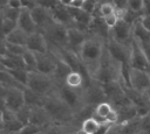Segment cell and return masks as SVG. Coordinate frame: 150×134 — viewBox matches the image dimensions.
Wrapping results in <instances>:
<instances>
[{
    "label": "cell",
    "mask_w": 150,
    "mask_h": 134,
    "mask_svg": "<svg viewBox=\"0 0 150 134\" xmlns=\"http://www.w3.org/2000/svg\"><path fill=\"white\" fill-rule=\"evenodd\" d=\"M43 106L54 122H70L75 118L74 110L59 97L55 90L46 96Z\"/></svg>",
    "instance_id": "3957f363"
},
{
    "label": "cell",
    "mask_w": 150,
    "mask_h": 134,
    "mask_svg": "<svg viewBox=\"0 0 150 134\" xmlns=\"http://www.w3.org/2000/svg\"><path fill=\"white\" fill-rule=\"evenodd\" d=\"M11 72L19 83H21L25 86L27 85L29 70H27V69H13V70H11Z\"/></svg>",
    "instance_id": "4dcf8cb0"
},
{
    "label": "cell",
    "mask_w": 150,
    "mask_h": 134,
    "mask_svg": "<svg viewBox=\"0 0 150 134\" xmlns=\"http://www.w3.org/2000/svg\"><path fill=\"white\" fill-rule=\"evenodd\" d=\"M56 85L57 84L52 76L42 73L38 70H32L28 73V80L26 86L42 94H49L56 89Z\"/></svg>",
    "instance_id": "5b68a950"
},
{
    "label": "cell",
    "mask_w": 150,
    "mask_h": 134,
    "mask_svg": "<svg viewBox=\"0 0 150 134\" xmlns=\"http://www.w3.org/2000/svg\"><path fill=\"white\" fill-rule=\"evenodd\" d=\"M7 90L8 87H6L5 85L0 84V97H6V93H7Z\"/></svg>",
    "instance_id": "f6af8a7d"
},
{
    "label": "cell",
    "mask_w": 150,
    "mask_h": 134,
    "mask_svg": "<svg viewBox=\"0 0 150 134\" xmlns=\"http://www.w3.org/2000/svg\"><path fill=\"white\" fill-rule=\"evenodd\" d=\"M4 13H2V7L0 8V24H1V22H2V20H4Z\"/></svg>",
    "instance_id": "681fc988"
},
{
    "label": "cell",
    "mask_w": 150,
    "mask_h": 134,
    "mask_svg": "<svg viewBox=\"0 0 150 134\" xmlns=\"http://www.w3.org/2000/svg\"><path fill=\"white\" fill-rule=\"evenodd\" d=\"M23 124L18 119L15 111L6 108L2 111V127L0 134H19Z\"/></svg>",
    "instance_id": "7c38bea8"
},
{
    "label": "cell",
    "mask_w": 150,
    "mask_h": 134,
    "mask_svg": "<svg viewBox=\"0 0 150 134\" xmlns=\"http://www.w3.org/2000/svg\"><path fill=\"white\" fill-rule=\"evenodd\" d=\"M144 13L150 14V0H144Z\"/></svg>",
    "instance_id": "bcb514c9"
},
{
    "label": "cell",
    "mask_w": 150,
    "mask_h": 134,
    "mask_svg": "<svg viewBox=\"0 0 150 134\" xmlns=\"http://www.w3.org/2000/svg\"><path fill=\"white\" fill-rule=\"evenodd\" d=\"M28 33H26L23 29H21L20 27H16L13 31H11L7 36H6V41L9 43H15V44H21V45H26L27 41H28Z\"/></svg>",
    "instance_id": "484cf974"
},
{
    "label": "cell",
    "mask_w": 150,
    "mask_h": 134,
    "mask_svg": "<svg viewBox=\"0 0 150 134\" xmlns=\"http://www.w3.org/2000/svg\"><path fill=\"white\" fill-rule=\"evenodd\" d=\"M20 10H21V8H13V7H9V6H7V5L2 7L4 16L7 17V19L15 20V21H18V17H19V15H20Z\"/></svg>",
    "instance_id": "e575fe53"
},
{
    "label": "cell",
    "mask_w": 150,
    "mask_h": 134,
    "mask_svg": "<svg viewBox=\"0 0 150 134\" xmlns=\"http://www.w3.org/2000/svg\"><path fill=\"white\" fill-rule=\"evenodd\" d=\"M90 77L86 76L82 71L79 70H71L68 76L64 79V84L73 87V89H83L87 80H89Z\"/></svg>",
    "instance_id": "44dd1931"
},
{
    "label": "cell",
    "mask_w": 150,
    "mask_h": 134,
    "mask_svg": "<svg viewBox=\"0 0 150 134\" xmlns=\"http://www.w3.org/2000/svg\"><path fill=\"white\" fill-rule=\"evenodd\" d=\"M83 2H84V0H74V1H73V3H71V6L77 7V8H82Z\"/></svg>",
    "instance_id": "ee69618b"
},
{
    "label": "cell",
    "mask_w": 150,
    "mask_h": 134,
    "mask_svg": "<svg viewBox=\"0 0 150 134\" xmlns=\"http://www.w3.org/2000/svg\"><path fill=\"white\" fill-rule=\"evenodd\" d=\"M130 66L143 69L150 71V61L148 56L145 55L144 50L142 49L141 44L132 37V45H131V52H130Z\"/></svg>",
    "instance_id": "8fae6325"
},
{
    "label": "cell",
    "mask_w": 150,
    "mask_h": 134,
    "mask_svg": "<svg viewBox=\"0 0 150 134\" xmlns=\"http://www.w3.org/2000/svg\"><path fill=\"white\" fill-rule=\"evenodd\" d=\"M23 89L25 87H8L6 97H5L7 108L12 111H18L20 107L25 105Z\"/></svg>",
    "instance_id": "d6986e66"
},
{
    "label": "cell",
    "mask_w": 150,
    "mask_h": 134,
    "mask_svg": "<svg viewBox=\"0 0 150 134\" xmlns=\"http://www.w3.org/2000/svg\"><path fill=\"white\" fill-rule=\"evenodd\" d=\"M18 27H20L21 29H23L28 34H32V33L39 30L35 22H34L33 16H32L30 8H27V7L21 8L20 15L18 17Z\"/></svg>",
    "instance_id": "ffe728a7"
},
{
    "label": "cell",
    "mask_w": 150,
    "mask_h": 134,
    "mask_svg": "<svg viewBox=\"0 0 150 134\" xmlns=\"http://www.w3.org/2000/svg\"><path fill=\"white\" fill-rule=\"evenodd\" d=\"M23 96H25V104L28 105L29 107H33V106H43L47 94H42L28 86H25Z\"/></svg>",
    "instance_id": "7402d4cb"
},
{
    "label": "cell",
    "mask_w": 150,
    "mask_h": 134,
    "mask_svg": "<svg viewBox=\"0 0 150 134\" xmlns=\"http://www.w3.org/2000/svg\"><path fill=\"white\" fill-rule=\"evenodd\" d=\"M0 84L5 85L6 87H25V85H22L15 79V77L8 69L0 70Z\"/></svg>",
    "instance_id": "4316f807"
},
{
    "label": "cell",
    "mask_w": 150,
    "mask_h": 134,
    "mask_svg": "<svg viewBox=\"0 0 150 134\" xmlns=\"http://www.w3.org/2000/svg\"><path fill=\"white\" fill-rule=\"evenodd\" d=\"M7 6L13 8H22V0H8Z\"/></svg>",
    "instance_id": "ab89813d"
},
{
    "label": "cell",
    "mask_w": 150,
    "mask_h": 134,
    "mask_svg": "<svg viewBox=\"0 0 150 134\" xmlns=\"http://www.w3.org/2000/svg\"><path fill=\"white\" fill-rule=\"evenodd\" d=\"M117 7L115 6V3L111 1V0H104L102 2L98 3V7H97V10L95 14H98L100 16H105L108 14H111L114 12H116Z\"/></svg>",
    "instance_id": "83f0119b"
},
{
    "label": "cell",
    "mask_w": 150,
    "mask_h": 134,
    "mask_svg": "<svg viewBox=\"0 0 150 134\" xmlns=\"http://www.w3.org/2000/svg\"><path fill=\"white\" fill-rule=\"evenodd\" d=\"M129 86L136 91L146 93L150 89V71L130 66L129 69Z\"/></svg>",
    "instance_id": "ba28073f"
},
{
    "label": "cell",
    "mask_w": 150,
    "mask_h": 134,
    "mask_svg": "<svg viewBox=\"0 0 150 134\" xmlns=\"http://www.w3.org/2000/svg\"><path fill=\"white\" fill-rule=\"evenodd\" d=\"M22 58L26 65V69L32 71V70H36V52L30 50V49H26L25 52L22 54Z\"/></svg>",
    "instance_id": "f1b7e54d"
},
{
    "label": "cell",
    "mask_w": 150,
    "mask_h": 134,
    "mask_svg": "<svg viewBox=\"0 0 150 134\" xmlns=\"http://www.w3.org/2000/svg\"><path fill=\"white\" fill-rule=\"evenodd\" d=\"M32 16L34 19V22L39 30H42L45 27H47L50 22H53V16L50 13V9L46 6L36 3L33 8H30Z\"/></svg>",
    "instance_id": "5bb4252c"
},
{
    "label": "cell",
    "mask_w": 150,
    "mask_h": 134,
    "mask_svg": "<svg viewBox=\"0 0 150 134\" xmlns=\"http://www.w3.org/2000/svg\"><path fill=\"white\" fill-rule=\"evenodd\" d=\"M29 122H33L42 128V133L46 132V129L50 126L52 122H54L45 108V106H33L30 107V118Z\"/></svg>",
    "instance_id": "9a60e30c"
},
{
    "label": "cell",
    "mask_w": 150,
    "mask_h": 134,
    "mask_svg": "<svg viewBox=\"0 0 150 134\" xmlns=\"http://www.w3.org/2000/svg\"><path fill=\"white\" fill-rule=\"evenodd\" d=\"M49 9H50V13H52V16H53L54 21H56L59 23H62L66 27L75 26L74 19H73V16L69 12L68 6H64V5H61V3L56 2Z\"/></svg>",
    "instance_id": "2e32d148"
},
{
    "label": "cell",
    "mask_w": 150,
    "mask_h": 134,
    "mask_svg": "<svg viewBox=\"0 0 150 134\" xmlns=\"http://www.w3.org/2000/svg\"><path fill=\"white\" fill-rule=\"evenodd\" d=\"M82 93H83V99L86 105L96 106L98 103L107 100L102 83H100L94 78H90L89 80L86 82L82 89Z\"/></svg>",
    "instance_id": "52a82bcc"
},
{
    "label": "cell",
    "mask_w": 150,
    "mask_h": 134,
    "mask_svg": "<svg viewBox=\"0 0 150 134\" xmlns=\"http://www.w3.org/2000/svg\"><path fill=\"white\" fill-rule=\"evenodd\" d=\"M48 40L49 48H66L68 43V27L56 21L50 22L41 30Z\"/></svg>",
    "instance_id": "277c9868"
},
{
    "label": "cell",
    "mask_w": 150,
    "mask_h": 134,
    "mask_svg": "<svg viewBox=\"0 0 150 134\" xmlns=\"http://www.w3.org/2000/svg\"><path fill=\"white\" fill-rule=\"evenodd\" d=\"M109 37L117 41L118 43L130 47L132 44V24L121 19L117 24L110 29Z\"/></svg>",
    "instance_id": "9c48e42d"
},
{
    "label": "cell",
    "mask_w": 150,
    "mask_h": 134,
    "mask_svg": "<svg viewBox=\"0 0 150 134\" xmlns=\"http://www.w3.org/2000/svg\"><path fill=\"white\" fill-rule=\"evenodd\" d=\"M56 56L50 52H36V70L53 77L56 69Z\"/></svg>",
    "instance_id": "4fadbf2b"
},
{
    "label": "cell",
    "mask_w": 150,
    "mask_h": 134,
    "mask_svg": "<svg viewBox=\"0 0 150 134\" xmlns=\"http://www.w3.org/2000/svg\"><path fill=\"white\" fill-rule=\"evenodd\" d=\"M111 1L115 3V6L117 8H121V9H125L127 8V1L128 0H111Z\"/></svg>",
    "instance_id": "b9f144b4"
},
{
    "label": "cell",
    "mask_w": 150,
    "mask_h": 134,
    "mask_svg": "<svg viewBox=\"0 0 150 134\" xmlns=\"http://www.w3.org/2000/svg\"><path fill=\"white\" fill-rule=\"evenodd\" d=\"M26 49H27L26 45H21V44H15V43L7 42V52L15 54V55H22Z\"/></svg>",
    "instance_id": "8d00e7d4"
},
{
    "label": "cell",
    "mask_w": 150,
    "mask_h": 134,
    "mask_svg": "<svg viewBox=\"0 0 150 134\" xmlns=\"http://www.w3.org/2000/svg\"><path fill=\"white\" fill-rule=\"evenodd\" d=\"M101 127V121L97 120L95 117H88L82 120L80 126V133L83 134H97Z\"/></svg>",
    "instance_id": "cb8c5ba5"
},
{
    "label": "cell",
    "mask_w": 150,
    "mask_h": 134,
    "mask_svg": "<svg viewBox=\"0 0 150 134\" xmlns=\"http://www.w3.org/2000/svg\"><path fill=\"white\" fill-rule=\"evenodd\" d=\"M26 47L35 52H47L49 51V43L47 37L41 30H36L28 35V41Z\"/></svg>",
    "instance_id": "e0dca14e"
},
{
    "label": "cell",
    "mask_w": 150,
    "mask_h": 134,
    "mask_svg": "<svg viewBox=\"0 0 150 134\" xmlns=\"http://www.w3.org/2000/svg\"><path fill=\"white\" fill-rule=\"evenodd\" d=\"M55 92L59 94V97L61 99H63L74 110L75 114L77 112H80L86 106L82 89H73V87L66 85L64 83H62V84L56 85Z\"/></svg>",
    "instance_id": "8992f818"
},
{
    "label": "cell",
    "mask_w": 150,
    "mask_h": 134,
    "mask_svg": "<svg viewBox=\"0 0 150 134\" xmlns=\"http://www.w3.org/2000/svg\"><path fill=\"white\" fill-rule=\"evenodd\" d=\"M36 2L39 5H42V6H46V7L50 8L52 6H54L57 2V0H36Z\"/></svg>",
    "instance_id": "f35d334b"
},
{
    "label": "cell",
    "mask_w": 150,
    "mask_h": 134,
    "mask_svg": "<svg viewBox=\"0 0 150 134\" xmlns=\"http://www.w3.org/2000/svg\"><path fill=\"white\" fill-rule=\"evenodd\" d=\"M36 133H42V128L33 122L25 124L19 132V134H36Z\"/></svg>",
    "instance_id": "d6a6232c"
},
{
    "label": "cell",
    "mask_w": 150,
    "mask_h": 134,
    "mask_svg": "<svg viewBox=\"0 0 150 134\" xmlns=\"http://www.w3.org/2000/svg\"><path fill=\"white\" fill-rule=\"evenodd\" d=\"M88 31L76 27V26H71L68 27V43H67V48L71 49L73 51H75L76 54H79L80 48L83 43V41L87 37Z\"/></svg>",
    "instance_id": "ac0fdd59"
},
{
    "label": "cell",
    "mask_w": 150,
    "mask_h": 134,
    "mask_svg": "<svg viewBox=\"0 0 150 134\" xmlns=\"http://www.w3.org/2000/svg\"><path fill=\"white\" fill-rule=\"evenodd\" d=\"M18 119L25 125L27 122H29V118H30V107L28 105H23L22 107H20L18 111H15Z\"/></svg>",
    "instance_id": "1f68e13d"
},
{
    "label": "cell",
    "mask_w": 150,
    "mask_h": 134,
    "mask_svg": "<svg viewBox=\"0 0 150 134\" xmlns=\"http://www.w3.org/2000/svg\"><path fill=\"white\" fill-rule=\"evenodd\" d=\"M122 63H120L118 61H116L107 50L105 47V51L104 55L102 57L101 64L96 71V73L94 75V79L98 80L100 83H108V82H121L124 86V78H123V71H122Z\"/></svg>",
    "instance_id": "7a4b0ae2"
},
{
    "label": "cell",
    "mask_w": 150,
    "mask_h": 134,
    "mask_svg": "<svg viewBox=\"0 0 150 134\" xmlns=\"http://www.w3.org/2000/svg\"><path fill=\"white\" fill-rule=\"evenodd\" d=\"M120 20H121V19H120V16H118V14H117L116 12H114V13H111V14H108V15L103 16V21H104L105 26H107L109 29L114 28V27L117 24V22H118Z\"/></svg>",
    "instance_id": "d590c367"
},
{
    "label": "cell",
    "mask_w": 150,
    "mask_h": 134,
    "mask_svg": "<svg viewBox=\"0 0 150 134\" xmlns=\"http://www.w3.org/2000/svg\"><path fill=\"white\" fill-rule=\"evenodd\" d=\"M141 20V23L143 24V27L150 33V14H146V13H143L139 17Z\"/></svg>",
    "instance_id": "74e56055"
},
{
    "label": "cell",
    "mask_w": 150,
    "mask_h": 134,
    "mask_svg": "<svg viewBox=\"0 0 150 134\" xmlns=\"http://www.w3.org/2000/svg\"><path fill=\"white\" fill-rule=\"evenodd\" d=\"M105 47H107V38H104L98 34L88 31L87 37L80 48L79 56L83 68L86 69L90 78L94 77L101 64L102 57L105 51Z\"/></svg>",
    "instance_id": "6da1fadb"
},
{
    "label": "cell",
    "mask_w": 150,
    "mask_h": 134,
    "mask_svg": "<svg viewBox=\"0 0 150 134\" xmlns=\"http://www.w3.org/2000/svg\"><path fill=\"white\" fill-rule=\"evenodd\" d=\"M73 1H74V0H57V2H59V3L64 5V6H71Z\"/></svg>",
    "instance_id": "7dc6e473"
},
{
    "label": "cell",
    "mask_w": 150,
    "mask_h": 134,
    "mask_svg": "<svg viewBox=\"0 0 150 134\" xmlns=\"http://www.w3.org/2000/svg\"><path fill=\"white\" fill-rule=\"evenodd\" d=\"M16 27H18V21L12 20V19L4 17V20H2V22L0 24V37L6 38V36L11 31H13Z\"/></svg>",
    "instance_id": "f546056e"
},
{
    "label": "cell",
    "mask_w": 150,
    "mask_h": 134,
    "mask_svg": "<svg viewBox=\"0 0 150 134\" xmlns=\"http://www.w3.org/2000/svg\"><path fill=\"white\" fill-rule=\"evenodd\" d=\"M127 8L136 13H144V0H128Z\"/></svg>",
    "instance_id": "836d02e7"
},
{
    "label": "cell",
    "mask_w": 150,
    "mask_h": 134,
    "mask_svg": "<svg viewBox=\"0 0 150 134\" xmlns=\"http://www.w3.org/2000/svg\"><path fill=\"white\" fill-rule=\"evenodd\" d=\"M7 2H8V0H0V8L4 7V6H6Z\"/></svg>",
    "instance_id": "c3c4849f"
},
{
    "label": "cell",
    "mask_w": 150,
    "mask_h": 134,
    "mask_svg": "<svg viewBox=\"0 0 150 134\" xmlns=\"http://www.w3.org/2000/svg\"><path fill=\"white\" fill-rule=\"evenodd\" d=\"M2 127V111H0V129Z\"/></svg>",
    "instance_id": "f907efd6"
},
{
    "label": "cell",
    "mask_w": 150,
    "mask_h": 134,
    "mask_svg": "<svg viewBox=\"0 0 150 134\" xmlns=\"http://www.w3.org/2000/svg\"><path fill=\"white\" fill-rule=\"evenodd\" d=\"M56 56V55H55ZM56 59H57V62H56V69H55V72H54V75H53V78L55 79V82H56V84H62V83H64V79H66V77L68 76V73L73 70L62 58H60L59 56H56Z\"/></svg>",
    "instance_id": "603a6c76"
},
{
    "label": "cell",
    "mask_w": 150,
    "mask_h": 134,
    "mask_svg": "<svg viewBox=\"0 0 150 134\" xmlns=\"http://www.w3.org/2000/svg\"><path fill=\"white\" fill-rule=\"evenodd\" d=\"M7 54V41L6 38L0 37V55Z\"/></svg>",
    "instance_id": "60d3db41"
},
{
    "label": "cell",
    "mask_w": 150,
    "mask_h": 134,
    "mask_svg": "<svg viewBox=\"0 0 150 134\" xmlns=\"http://www.w3.org/2000/svg\"><path fill=\"white\" fill-rule=\"evenodd\" d=\"M7 108V104H6V98L5 97H0V111H4Z\"/></svg>",
    "instance_id": "7bdbcfd3"
},
{
    "label": "cell",
    "mask_w": 150,
    "mask_h": 134,
    "mask_svg": "<svg viewBox=\"0 0 150 134\" xmlns=\"http://www.w3.org/2000/svg\"><path fill=\"white\" fill-rule=\"evenodd\" d=\"M132 45V44H131ZM131 45H124L122 43H118L117 41L108 37L107 40V50L109 54L120 63L123 65H130V52H131Z\"/></svg>",
    "instance_id": "30bf717a"
},
{
    "label": "cell",
    "mask_w": 150,
    "mask_h": 134,
    "mask_svg": "<svg viewBox=\"0 0 150 134\" xmlns=\"http://www.w3.org/2000/svg\"><path fill=\"white\" fill-rule=\"evenodd\" d=\"M114 110V106L108 101V100H104V101H101L98 103L95 108H94V113H93V117H95L97 120L100 121H105L108 115L111 113V111Z\"/></svg>",
    "instance_id": "d4e9b609"
}]
</instances>
